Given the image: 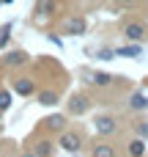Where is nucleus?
Here are the masks:
<instances>
[{
	"mask_svg": "<svg viewBox=\"0 0 148 157\" xmlns=\"http://www.w3.org/2000/svg\"><path fill=\"white\" fill-rule=\"evenodd\" d=\"M58 146H60L63 152H71V155H74V152H80V146H82V135L74 132V130H63Z\"/></svg>",
	"mask_w": 148,
	"mask_h": 157,
	"instance_id": "1",
	"label": "nucleus"
},
{
	"mask_svg": "<svg viewBox=\"0 0 148 157\" xmlns=\"http://www.w3.org/2000/svg\"><path fill=\"white\" fill-rule=\"evenodd\" d=\"M93 127H96V132H99V135H113V132L118 130V121H115L113 116H96Z\"/></svg>",
	"mask_w": 148,
	"mask_h": 157,
	"instance_id": "2",
	"label": "nucleus"
},
{
	"mask_svg": "<svg viewBox=\"0 0 148 157\" xmlns=\"http://www.w3.org/2000/svg\"><path fill=\"white\" fill-rule=\"evenodd\" d=\"M85 30H88V22L82 17H69L66 19V33L69 36H82Z\"/></svg>",
	"mask_w": 148,
	"mask_h": 157,
	"instance_id": "3",
	"label": "nucleus"
},
{
	"mask_svg": "<svg viewBox=\"0 0 148 157\" xmlns=\"http://www.w3.org/2000/svg\"><path fill=\"white\" fill-rule=\"evenodd\" d=\"M124 36H126L129 41H143V39H146V25H143V22H129V25L124 28Z\"/></svg>",
	"mask_w": 148,
	"mask_h": 157,
	"instance_id": "4",
	"label": "nucleus"
},
{
	"mask_svg": "<svg viewBox=\"0 0 148 157\" xmlns=\"http://www.w3.org/2000/svg\"><path fill=\"white\" fill-rule=\"evenodd\" d=\"M25 61H27V55H25L22 50H11V52L3 55V63H5V66H22Z\"/></svg>",
	"mask_w": 148,
	"mask_h": 157,
	"instance_id": "5",
	"label": "nucleus"
},
{
	"mask_svg": "<svg viewBox=\"0 0 148 157\" xmlns=\"http://www.w3.org/2000/svg\"><path fill=\"white\" fill-rule=\"evenodd\" d=\"M14 91L16 94H22V97H27V94H33V80L30 77H14Z\"/></svg>",
	"mask_w": 148,
	"mask_h": 157,
	"instance_id": "6",
	"label": "nucleus"
},
{
	"mask_svg": "<svg viewBox=\"0 0 148 157\" xmlns=\"http://www.w3.org/2000/svg\"><path fill=\"white\" fill-rule=\"evenodd\" d=\"M129 108H132V110H148V97L140 94V91H135V94L129 97Z\"/></svg>",
	"mask_w": 148,
	"mask_h": 157,
	"instance_id": "7",
	"label": "nucleus"
},
{
	"mask_svg": "<svg viewBox=\"0 0 148 157\" xmlns=\"http://www.w3.org/2000/svg\"><path fill=\"white\" fill-rule=\"evenodd\" d=\"M140 52H143L140 44H126V47H118L115 50V55H124V58H137Z\"/></svg>",
	"mask_w": 148,
	"mask_h": 157,
	"instance_id": "8",
	"label": "nucleus"
},
{
	"mask_svg": "<svg viewBox=\"0 0 148 157\" xmlns=\"http://www.w3.org/2000/svg\"><path fill=\"white\" fill-rule=\"evenodd\" d=\"M69 110H71L74 116H80V113H85V110H88V99H85V97H74V99L69 102Z\"/></svg>",
	"mask_w": 148,
	"mask_h": 157,
	"instance_id": "9",
	"label": "nucleus"
},
{
	"mask_svg": "<svg viewBox=\"0 0 148 157\" xmlns=\"http://www.w3.org/2000/svg\"><path fill=\"white\" fill-rule=\"evenodd\" d=\"M143 155H146V141L143 138L129 141V157H143Z\"/></svg>",
	"mask_w": 148,
	"mask_h": 157,
	"instance_id": "10",
	"label": "nucleus"
},
{
	"mask_svg": "<svg viewBox=\"0 0 148 157\" xmlns=\"http://www.w3.org/2000/svg\"><path fill=\"white\" fill-rule=\"evenodd\" d=\"M91 83L99 86V88H104V86L113 83V75H107V72H93V75H91Z\"/></svg>",
	"mask_w": 148,
	"mask_h": 157,
	"instance_id": "11",
	"label": "nucleus"
},
{
	"mask_svg": "<svg viewBox=\"0 0 148 157\" xmlns=\"http://www.w3.org/2000/svg\"><path fill=\"white\" fill-rule=\"evenodd\" d=\"M38 102L41 105H58V91H38Z\"/></svg>",
	"mask_w": 148,
	"mask_h": 157,
	"instance_id": "12",
	"label": "nucleus"
},
{
	"mask_svg": "<svg viewBox=\"0 0 148 157\" xmlns=\"http://www.w3.org/2000/svg\"><path fill=\"white\" fill-rule=\"evenodd\" d=\"M44 124H47L49 130H63V124H66V116H60V113H55V116H49V119H44Z\"/></svg>",
	"mask_w": 148,
	"mask_h": 157,
	"instance_id": "13",
	"label": "nucleus"
},
{
	"mask_svg": "<svg viewBox=\"0 0 148 157\" xmlns=\"http://www.w3.org/2000/svg\"><path fill=\"white\" fill-rule=\"evenodd\" d=\"M91 157H115V149L110 144H99V146H93V155Z\"/></svg>",
	"mask_w": 148,
	"mask_h": 157,
	"instance_id": "14",
	"label": "nucleus"
},
{
	"mask_svg": "<svg viewBox=\"0 0 148 157\" xmlns=\"http://www.w3.org/2000/svg\"><path fill=\"white\" fill-rule=\"evenodd\" d=\"M33 152H36V157H52V144L49 141H38Z\"/></svg>",
	"mask_w": 148,
	"mask_h": 157,
	"instance_id": "15",
	"label": "nucleus"
},
{
	"mask_svg": "<svg viewBox=\"0 0 148 157\" xmlns=\"http://www.w3.org/2000/svg\"><path fill=\"white\" fill-rule=\"evenodd\" d=\"M8 105H11V94L8 91H0V113L8 110Z\"/></svg>",
	"mask_w": 148,
	"mask_h": 157,
	"instance_id": "16",
	"label": "nucleus"
},
{
	"mask_svg": "<svg viewBox=\"0 0 148 157\" xmlns=\"http://www.w3.org/2000/svg\"><path fill=\"white\" fill-rule=\"evenodd\" d=\"M8 30H11V25H5V28L0 30V47H5V44H8Z\"/></svg>",
	"mask_w": 148,
	"mask_h": 157,
	"instance_id": "17",
	"label": "nucleus"
},
{
	"mask_svg": "<svg viewBox=\"0 0 148 157\" xmlns=\"http://www.w3.org/2000/svg\"><path fill=\"white\" fill-rule=\"evenodd\" d=\"M113 55H115V50H99V58H102V61H110Z\"/></svg>",
	"mask_w": 148,
	"mask_h": 157,
	"instance_id": "18",
	"label": "nucleus"
},
{
	"mask_svg": "<svg viewBox=\"0 0 148 157\" xmlns=\"http://www.w3.org/2000/svg\"><path fill=\"white\" fill-rule=\"evenodd\" d=\"M137 132H140V138H146V135H148V121H143V124L137 127Z\"/></svg>",
	"mask_w": 148,
	"mask_h": 157,
	"instance_id": "19",
	"label": "nucleus"
},
{
	"mask_svg": "<svg viewBox=\"0 0 148 157\" xmlns=\"http://www.w3.org/2000/svg\"><path fill=\"white\" fill-rule=\"evenodd\" d=\"M118 3H124V6H135L137 0H118Z\"/></svg>",
	"mask_w": 148,
	"mask_h": 157,
	"instance_id": "20",
	"label": "nucleus"
},
{
	"mask_svg": "<svg viewBox=\"0 0 148 157\" xmlns=\"http://www.w3.org/2000/svg\"><path fill=\"white\" fill-rule=\"evenodd\" d=\"M19 157H36V152H22Z\"/></svg>",
	"mask_w": 148,
	"mask_h": 157,
	"instance_id": "21",
	"label": "nucleus"
}]
</instances>
